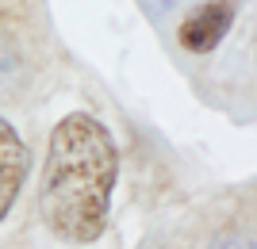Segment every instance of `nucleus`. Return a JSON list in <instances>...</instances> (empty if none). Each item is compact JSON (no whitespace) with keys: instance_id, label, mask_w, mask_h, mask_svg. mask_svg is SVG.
Wrapping results in <instances>:
<instances>
[{"instance_id":"2","label":"nucleus","mask_w":257,"mask_h":249,"mask_svg":"<svg viewBox=\"0 0 257 249\" xmlns=\"http://www.w3.org/2000/svg\"><path fill=\"white\" fill-rule=\"evenodd\" d=\"M234 20H238V0H204L200 8H192L181 20L177 39L188 54H211L230 35Z\"/></svg>"},{"instance_id":"1","label":"nucleus","mask_w":257,"mask_h":249,"mask_svg":"<svg viewBox=\"0 0 257 249\" xmlns=\"http://www.w3.org/2000/svg\"><path fill=\"white\" fill-rule=\"evenodd\" d=\"M119 184V146L107 123L88 111L58 119L46 142V165L39 184V211L50 234L69 245H92L111 218V195Z\"/></svg>"},{"instance_id":"3","label":"nucleus","mask_w":257,"mask_h":249,"mask_svg":"<svg viewBox=\"0 0 257 249\" xmlns=\"http://www.w3.org/2000/svg\"><path fill=\"white\" fill-rule=\"evenodd\" d=\"M27 173H31L27 142L16 130V123H8L0 115V222L12 215V207L20 199L23 184H27Z\"/></svg>"},{"instance_id":"4","label":"nucleus","mask_w":257,"mask_h":249,"mask_svg":"<svg viewBox=\"0 0 257 249\" xmlns=\"http://www.w3.org/2000/svg\"><path fill=\"white\" fill-rule=\"evenodd\" d=\"M207 249H253V241H249V238H219L215 245H207Z\"/></svg>"}]
</instances>
